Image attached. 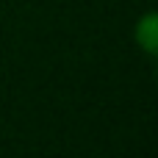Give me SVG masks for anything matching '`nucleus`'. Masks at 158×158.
<instances>
[{"label":"nucleus","instance_id":"f257e3e1","mask_svg":"<svg viewBox=\"0 0 158 158\" xmlns=\"http://www.w3.org/2000/svg\"><path fill=\"white\" fill-rule=\"evenodd\" d=\"M133 36H136V44L147 53V56H156L158 53V14H144L139 22H136V31H133Z\"/></svg>","mask_w":158,"mask_h":158}]
</instances>
